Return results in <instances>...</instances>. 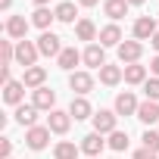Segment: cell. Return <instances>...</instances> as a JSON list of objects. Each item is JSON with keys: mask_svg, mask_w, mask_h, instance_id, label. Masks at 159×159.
I'll use <instances>...</instances> for the list:
<instances>
[{"mask_svg": "<svg viewBox=\"0 0 159 159\" xmlns=\"http://www.w3.org/2000/svg\"><path fill=\"white\" fill-rule=\"evenodd\" d=\"M81 59H84L88 69H103L106 66V47L103 44H88L84 53H81Z\"/></svg>", "mask_w": 159, "mask_h": 159, "instance_id": "7a4b0ae2", "label": "cell"}, {"mask_svg": "<svg viewBox=\"0 0 159 159\" xmlns=\"http://www.w3.org/2000/svg\"><path fill=\"white\" fill-rule=\"evenodd\" d=\"M0 56H3V66H10V62L16 59V47H13V41H0Z\"/></svg>", "mask_w": 159, "mask_h": 159, "instance_id": "4dcf8cb0", "label": "cell"}, {"mask_svg": "<svg viewBox=\"0 0 159 159\" xmlns=\"http://www.w3.org/2000/svg\"><path fill=\"white\" fill-rule=\"evenodd\" d=\"M38 106L34 103H22V106H16V122L22 125V128H34L38 125Z\"/></svg>", "mask_w": 159, "mask_h": 159, "instance_id": "7c38bea8", "label": "cell"}, {"mask_svg": "<svg viewBox=\"0 0 159 159\" xmlns=\"http://www.w3.org/2000/svg\"><path fill=\"white\" fill-rule=\"evenodd\" d=\"M31 3H34V7H47V3H50V0H31Z\"/></svg>", "mask_w": 159, "mask_h": 159, "instance_id": "74e56055", "label": "cell"}, {"mask_svg": "<svg viewBox=\"0 0 159 159\" xmlns=\"http://www.w3.org/2000/svg\"><path fill=\"white\" fill-rule=\"evenodd\" d=\"M140 53H143V44H140V41H122V44H119V59H122L125 66L137 62Z\"/></svg>", "mask_w": 159, "mask_h": 159, "instance_id": "ba28073f", "label": "cell"}, {"mask_svg": "<svg viewBox=\"0 0 159 159\" xmlns=\"http://www.w3.org/2000/svg\"><path fill=\"white\" fill-rule=\"evenodd\" d=\"M137 97L131 94V91H125V94H119L116 97V116H137Z\"/></svg>", "mask_w": 159, "mask_h": 159, "instance_id": "8fae6325", "label": "cell"}, {"mask_svg": "<svg viewBox=\"0 0 159 159\" xmlns=\"http://www.w3.org/2000/svg\"><path fill=\"white\" fill-rule=\"evenodd\" d=\"M137 119H140L143 125H153V122H159V103H153V100H143V103L137 106Z\"/></svg>", "mask_w": 159, "mask_h": 159, "instance_id": "7402d4cb", "label": "cell"}, {"mask_svg": "<svg viewBox=\"0 0 159 159\" xmlns=\"http://www.w3.org/2000/svg\"><path fill=\"white\" fill-rule=\"evenodd\" d=\"M56 62H59V69H66V72H75V66H78V62H84V59H81V53H78L75 47H66V50L56 56Z\"/></svg>", "mask_w": 159, "mask_h": 159, "instance_id": "ffe728a7", "label": "cell"}, {"mask_svg": "<svg viewBox=\"0 0 159 159\" xmlns=\"http://www.w3.org/2000/svg\"><path fill=\"white\" fill-rule=\"evenodd\" d=\"M25 143H28V150H44V147L50 143V128H47V125L28 128V131H25Z\"/></svg>", "mask_w": 159, "mask_h": 159, "instance_id": "277c9868", "label": "cell"}, {"mask_svg": "<svg viewBox=\"0 0 159 159\" xmlns=\"http://www.w3.org/2000/svg\"><path fill=\"white\" fill-rule=\"evenodd\" d=\"M150 44H153V50H156V53H159V31H156V34H153V38H150Z\"/></svg>", "mask_w": 159, "mask_h": 159, "instance_id": "e575fe53", "label": "cell"}, {"mask_svg": "<svg viewBox=\"0 0 159 159\" xmlns=\"http://www.w3.org/2000/svg\"><path fill=\"white\" fill-rule=\"evenodd\" d=\"M13 7V0H0V10H10Z\"/></svg>", "mask_w": 159, "mask_h": 159, "instance_id": "d590c367", "label": "cell"}, {"mask_svg": "<svg viewBox=\"0 0 159 159\" xmlns=\"http://www.w3.org/2000/svg\"><path fill=\"white\" fill-rule=\"evenodd\" d=\"M38 50H41V56H59L66 47L59 44V38H56L53 31H41V38H38Z\"/></svg>", "mask_w": 159, "mask_h": 159, "instance_id": "5b68a950", "label": "cell"}, {"mask_svg": "<svg viewBox=\"0 0 159 159\" xmlns=\"http://www.w3.org/2000/svg\"><path fill=\"white\" fill-rule=\"evenodd\" d=\"M103 47H119L122 44V28L112 22V25H106V28H100V38H97Z\"/></svg>", "mask_w": 159, "mask_h": 159, "instance_id": "44dd1931", "label": "cell"}, {"mask_svg": "<svg viewBox=\"0 0 159 159\" xmlns=\"http://www.w3.org/2000/svg\"><path fill=\"white\" fill-rule=\"evenodd\" d=\"M106 143H109V150H116V153H122V150H128V134H125V131H112Z\"/></svg>", "mask_w": 159, "mask_h": 159, "instance_id": "83f0119b", "label": "cell"}, {"mask_svg": "<svg viewBox=\"0 0 159 159\" xmlns=\"http://www.w3.org/2000/svg\"><path fill=\"white\" fill-rule=\"evenodd\" d=\"M69 116L75 122H81V119H94V109L88 103V97H72V106H69Z\"/></svg>", "mask_w": 159, "mask_h": 159, "instance_id": "9a60e30c", "label": "cell"}, {"mask_svg": "<svg viewBox=\"0 0 159 159\" xmlns=\"http://www.w3.org/2000/svg\"><path fill=\"white\" fill-rule=\"evenodd\" d=\"M10 153H13V140H10V137H3V140H0V156L10 159Z\"/></svg>", "mask_w": 159, "mask_h": 159, "instance_id": "1f68e13d", "label": "cell"}, {"mask_svg": "<svg viewBox=\"0 0 159 159\" xmlns=\"http://www.w3.org/2000/svg\"><path fill=\"white\" fill-rule=\"evenodd\" d=\"M22 97H25V84H22V81L3 84V100H7L10 106H22Z\"/></svg>", "mask_w": 159, "mask_h": 159, "instance_id": "e0dca14e", "label": "cell"}, {"mask_svg": "<svg viewBox=\"0 0 159 159\" xmlns=\"http://www.w3.org/2000/svg\"><path fill=\"white\" fill-rule=\"evenodd\" d=\"M69 88H72L78 97L91 94V91H94V78H91V72H72V75H69Z\"/></svg>", "mask_w": 159, "mask_h": 159, "instance_id": "8992f818", "label": "cell"}, {"mask_svg": "<svg viewBox=\"0 0 159 159\" xmlns=\"http://www.w3.org/2000/svg\"><path fill=\"white\" fill-rule=\"evenodd\" d=\"M116 109H100V112H94V131L97 134H112V131H119L116 128Z\"/></svg>", "mask_w": 159, "mask_h": 159, "instance_id": "3957f363", "label": "cell"}, {"mask_svg": "<svg viewBox=\"0 0 159 159\" xmlns=\"http://www.w3.org/2000/svg\"><path fill=\"white\" fill-rule=\"evenodd\" d=\"M128 3H131V7H140V3H143V0H128Z\"/></svg>", "mask_w": 159, "mask_h": 159, "instance_id": "f35d334b", "label": "cell"}, {"mask_svg": "<svg viewBox=\"0 0 159 159\" xmlns=\"http://www.w3.org/2000/svg\"><path fill=\"white\" fill-rule=\"evenodd\" d=\"M75 34H78V41H97V25L91 22V19H78V25H75Z\"/></svg>", "mask_w": 159, "mask_h": 159, "instance_id": "d4e9b609", "label": "cell"}, {"mask_svg": "<svg viewBox=\"0 0 159 159\" xmlns=\"http://www.w3.org/2000/svg\"><path fill=\"white\" fill-rule=\"evenodd\" d=\"M56 19V13H50L47 7H38L34 13H31V25L34 28H41V31H50V22Z\"/></svg>", "mask_w": 159, "mask_h": 159, "instance_id": "603a6c76", "label": "cell"}, {"mask_svg": "<svg viewBox=\"0 0 159 159\" xmlns=\"http://www.w3.org/2000/svg\"><path fill=\"white\" fill-rule=\"evenodd\" d=\"M38 56H41L38 44H31V41H16V62H19L22 69H31V66L38 62Z\"/></svg>", "mask_w": 159, "mask_h": 159, "instance_id": "6da1fadb", "label": "cell"}, {"mask_svg": "<svg viewBox=\"0 0 159 159\" xmlns=\"http://www.w3.org/2000/svg\"><path fill=\"white\" fill-rule=\"evenodd\" d=\"M122 78H125V69H119V66H109V62H106V66L100 69V84H106V88H116Z\"/></svg>", "mask_w": 159, "mask_h": 159, "instance_id": "ac0fdd59", "label": "cell"}, {"mask_svg": "<svg viewBox=\"0 0 159 159\" xmlns=\"http://www.w3.org/2000/svg\"><path fill=\"white\" fill-rule=\"evenodd\" d=\"M69 125H72V116H69V112H62V109H53V112L47 116V128H50L53 134H66V131H69Z\"/></svg>", "mask_w": 159, "mask_h": 159, "instance_id": "4fadbf2b", "label": "cell"}, {"mask_svg": "<svg viewBox=\"0 0 159 159\" xmlns=\"http://www.w3.org/2000/svg\"><path fill=\"white\" fill-rule=\"evenodd\" d=\"M31 103H34L38 109L53 112V106H56V91H50V88H38V91H34V97H31Z\"/></svg>", "mask_w": 159, "mask_h": 159, "instance_id": "2e32d148", "label": "cell"}, {"mask_svg": "<svg viewBox=\"0 0 159 159\" xmlns=\"http://www.w3.org/2000/svg\"><path fill=\"white\" fill-rule=\"evenodd\" d=\"M128 0H106V3H103V13L112 19V22H119V19H125L128 16Z\"/></svg>", "mask_w": 159, "mask_h": 159, "instance_id": "d6986e66", "label": "cell"}, {"mask_svg": "<svg viewBox=\"0 0 159 159\" xmlns=\"http://www.w3.org/2000/svg\"><path fill=\"white\" fill-rule=\"evenodd\" d=\"M53 13H56V19H59V22H75V16H78V10H75L72 0H62V3H59Z\"/></svg>", "mask_w": 159, "mask_h": 159, "instance_id": "4316f807", "label": "cell"}, {"mask_svg": "<svg viewBox=\"0 0 159 159\" xmlns=\"http://www.w3.org/2000/svg\"><path fill=\"white\" fill-rule=\"evenodd\" d=\"M150 69H153V78H159V56H153V62H150Z\"/></svg>", "mask_w": 159, "mask_h": 159, "instance_id": "836d02e7", "label": "cell"}, {"mask_svg": "<svg viewBox=\"0 0 159 159\" xmlns=\"http://www.w3.org/2000/svg\"><path fill=\"white\" fill-rule=\"evenodd\" d=\"M97 159H100V156H97Z\"/></svg>", "mask_w": 159, "mask_h": 159, "instance_id": "ab89813d", "label": "cell"}, {"mask_svg": "<svg viewBox=\"0 0 159 159\" xmlns=\"http://www.w3.org/2000/svg\"><path fill=\"white\" fill-rule=\"evenodd\" d=\"M78 153H81V147H75L72 140H59L53 147V156L56 159H78Z\"/></svg>", "mask_w": 159, "mask_h": 159, "instance_id": "484cf974", "label": "cell"}, {"mask_svg": "<svg viewBox=\"0 0 159 159\" xmlns=\"http://www.w3.org/2000/svg\"><path fill=\"white\" fill-rule=\"evenodd\" d=\"M156 31H159V28H156V19H153V16H140V19L134 22V41H150Z\"/></svg>", "mask_w": 159, "mask_h": 159, "instance_id": "30bf717a", "label": "cell"}, {"mask_svg": "<svg viewBox=\"0 0 159 159\" xmlns=\"http://www.w3.org/2000/svg\"><path fill=\"white\" fill-rule=\"evenodd\" d=\"M103 147H109V143H106L103 134H97V131H91V134L81 137V153H88L91 159H97V156L103 153Z\"/></svg>", "mask_w": 159, "mask_h": 159, "instance_id": "52a82bcc", "label": "cell"}, {"mask_svg": "<svg viewBox=\"0 0 159 159\" xmlns=\"http://www.w3.org/2000/svg\"><path fill=\"white\" fill-rule=\"evenodd\" d=\"M125 81L128 84H147V66H140V62L125 66Z\"/></svg>", "mask_w": 159, "mask_h": 159, "instance_id": "cb8c5ba5", "label": "cell"}, {"mask_svg": "<svg viewBox=\"0 0 159 159\" xmlns=\"http://www.w3.org/2000/svg\"><path fill=\"white\" fill-rule=\"evenodd\" d=\"M44 81H47V69H44V66H31V69H25V75H22V84L31 88V91L44 88Z\"/></svg>", "mask_w": 159, "mask_h": 159, "instance_id": "5bb4252c", "label": "cell"}, {"mask_svg": "<svg viewBox=\"0 0 159 159\" xmlns=\"http://www.w3.org/2000/svg\"><path fill=\"white\" fill-rule=\"evenodd\" d=\"M134 159H159V153H153V150H147V147H143V150H137V153H134Z\"/></svg>", "mask_w": 159, "mask_h": 159, "instance_id": "d6a6232c", "label": "cell"}, {"mask_svg": "<svg viewBox=\"0 0 159 159\" xmlns=\"http://www.w3.org/2000/svg\"><path fill=\"white\" fill-rule=\"evenodd\" d=\"M28 19L25 16H10L7 19V34L13 38V41H25V34H28Z\"/></svg>", "mask_w": 159, "mask_h": 159, "instance_id": "9c48e42d", "label": "cell"}, {"mask_svg": "<svg viewBox=\"0 0 159 159\" xmlns=\"http://www.w3.org/2000/svg\"><path fill=\"white\" fill-rule=\"evenodd\" d=\"M78 3H81V7H94V3H97V0H78Z\"/></svg>", "mask_w": 159, "mask_h": 159, "instance_id": "8d00e7d4", "label": "cell"}, {"mask_svg": "<svg viewBox=\"0 0 159 159\" xmlns=\"http://www.w3.org/2000/svg\"><path fill=\"white\" fill-rule=\"evenodd\" d=\"M143 94H147V100L159 103V78H147V84H143Z\"/></svg>", "mask_w": 159, "mask_h": 159, "instance_id": "f1b7e54d", "label": "cell"}, {"mask_svg": "<svg viewBox=\"0 0 159 159\" xmlns=\"http://www.w3.org/2000/svg\"><path fill=\"white\" fill-rule=\"evenodd\" d=\"M140 140H143V147H147V150H153V153H159V131H150V128H147Z\"/></svg>", "mask_w": 159, "mask_h": 159, "instance_id": "f546056e", "label": "cell"}]
</instances>
